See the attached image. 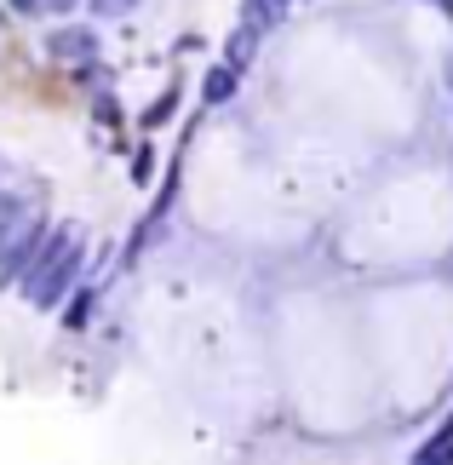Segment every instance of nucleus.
<instances>
[{
    "label": "nucleus",
    "mask_w": 453,
    "mask_h": 465,
    "mask_svg": "<svg viewBox=\"0 0 453 465\" xmlns=\"http://www.w3.org/2000/svg\"><path fill=\"white\" fill-rule=\"evenodd\" d=\"M17 230H29V224H24V207H17L12 195H0V247H6Z\"/></svg>",
    "instance_id": "f257e3e1"
}]
</instances>
